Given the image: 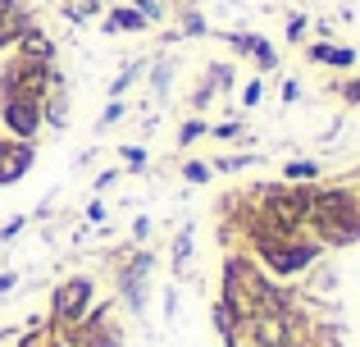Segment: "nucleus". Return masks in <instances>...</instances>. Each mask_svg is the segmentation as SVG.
<instances>
[{
	"label": "nucleus",
	"instance_id": "obj_1",
	"mask_svg": "<svg viewBox=\"0 0 360 347\" xmlns=\"http://www.w3.org/2000/svg\"><path fill=\"white\" fill-rule=\"evenodd\" d=\"M251 247H255V256L264 260V270L278 275V279H292V275H301V270H310V265H315V256L324 251L315 238H301V233H292V238L264 233V238H255Z\"/></svg>",
	"mask_w": 360,
	"mask_h": 347
},
{
	"label": "nucleus",
	"instance_id": "obj_2",
	"mask_svg": "<svg viewBox=\"0 0 360 347\" xmlns=\"http://www.w3.org/2000/svg\"><path fill=\"white\" fill-rule=\"evenodd\" d=\"M91 297H96V284H91L87 275L64 279V284L55 288V302H51V324H55V329H64V324L73 329V324L91 311Z\"/></svg>",
	"mask_w": 360,
	"mask_h": 347
},
{
	"label": "nucleus",
	"instance_id": "obj_3",
	"mask_svg": "<svg viewBox=\"0 0 360 347\" xmlns=\"http://www.w3.org/2000/svg\"><path fill=\"white\" fill-rule=\"evenodd\" d=\"M255 347H292L297 343V315L292 311H251L242 324Z\"/></svg>",
	"mask_w": 360,
	"mask_h": 347
},
{
	"label": "nucleus",
	"instance_id": "obj_4",
	"mask_svg": "<svg viewBox=\"0 0 360 347\" xmlns=\"http://www.w3.org/2000/svg\"><path fill=\"white\" fill-rule=\"evenodd\" d=\"M0 124H5L9 137L32 142L41 133V101L37 96H0Z\"/></svg>",
	"mask_w": 360,
	"mask_h": 347
},
{
	"label": "nucleus",
	"instance_id": "obj_5",
	"mask_svg": "<svg viewBox=\"0 0 360 347\" xmlns=\"http://www.w3.org/2000/svg\"><path fill=\"white\" fill-rule=\"evenodd\" d=\"M37 160V146L32 142H18V137H0V187L18 183Z\"/></svg>",
	"mask_w": 360,
	"mask_h": 347
},
{
	"label": "nucleus",
	"instance_id": "obj_6",
	"mask_svg": "<svg viewBox=\"0 0 360 347\" xmlns=\"http://www.w3.org/2000/svg\"><path fill=\"white\" fill-rule=\"evenodd\" d=\"M27 27H32V14H27L23 0H0V51L14 46Z\"/></svg>",
	"mask_w": 360,
	"mask_h": 347
},
{
	"label": "nucleus",
	"instance_id": "obj_7",
	"mask_svg": "<svg viewBox=\"0 0 360 347\" xmlns=\"http://www.w3.org/2000/svg\"><path fill=\"white\" fill-rule=\"evenodd\" d=\"M224 42H229V46H238L242 55H251V60L260 64L264 73H269V69H278V55H274V46L264 42L260 32H224Z\"/></svg>",
	"mask_w": 360,
	"mask_h": 347
},
{
	"label": "nucleus",
	"instance_id": "obj_8",
	"mask_svg": "<svg viewBox=\"0 0 360 347\" xmlns=\"http://www.w3.org/2000/svg\"><path fill=\"white\" fill-rule=\"evenodd\" d=\"M306 60L310 64H328V69H356V51L352 46H333V42H310Z\"/></svg>",
	"mask_w": 360,
	"mask_h": 347
},
{
	"label": "nucleus",
	"instance_id": "obj_9",
	"mask_svg": "<svg viewBox=\"0 0 360 347\" xmlns=\"http://www.w3.org/2000/svg\"><path fill=\"white\" fill-rule=\"evenodd\" d=\"M18 55H23V60H37V64H55V46L46 42V32L41 27H27L23 37H18Z\"/></svg>",
	"mask_w": 360,
	"mask_h": 347
},
{
	"label": "nucleus",
	"instance_id": "obj_10",
	"mask_svg": "<svg viewBox=\"0 0 360 347\" xmlns=\"http://www.w3.org/2000/svg\"><path fill=\"white\" fill-rule=\"evenodd\" d=\"M146 27L150 23L132 5H119V9H110V14L101 18V32H146Z\"/></svg>",
	"mask_w": 360,
	"mask_h": 347
},
{
	"label": "nucleus",
	"instance_id": "obj_11",
	"mask_svg": "<svg viewBox=\"0 0 360 347\" xmlns=\"http://www.w3.org/2000/svg\"><path fill=\"white\" fill-rule=\"evenodd\" d=\"M41 124H51V128L69 124V92H64V87H51L41 96Z\"/></svg>",
	"mask_w": 360,
	"mask_h": 347
},
{
	"label": "nucleus",
	"instance_id": "obj_12",
	"mask_svg": "<svg viewBox=\"0 0 360 347\" xmlns=\"http://www.w3.org/2000/svg\"><path fill=\"white\" fill-rule=\"evenodd\" d=\"M310 178H319V160H292V165H283V183H310Z\"/></svg>",
	"mask_w": 360,
	"mask_h": 347
},
{
	"label": "nucleus",
	"instance_id": "obj_13",
	"mask_svg": "<svg viewBox=\"0 0 360 347\" xmlns=\"http://www.w3.org/2000/svg\"><path fill=\"white\" fill-rule=\"evenodd\" d=\"M137 78H141V64H123V73H119V78H115V87H110V96L119 101L123 92H128L132 82H137Z\"/></svg>",
	"mask_w": 360,
	"mask_h": 347
},
{
	"label": "nucleus",
	"instance_id": "obj_14",
	"mask_svg": "<svg viewBox=\"0 0 360 347\" xmlns=\"http://www.w3.org/2000/svg\"><path fill=\"white\" fill-rule=\"evenodd\" d=\"M205 133H210V124H205V119H187L183 133H178V146H192L196 137H205Z\"/></svg>",
	"mask_w": 360,
	"mask_h": 347
},
{
	"label": "nucleus",
	"instance_id": "obj_15",
	"mask_svg": "<svg viewBox=\"0 0 360 347\" xmlns=\"http://www.w3.org/2000/svg\"><path fill=\"white\" fill-rule=\"evenodd\" d=\"M132 9H137L146 23H160V18H165V5H160V0H132Z\"/></svg>",
	"mask_w": 360,
	"mask_h": 347
},
{
	"label": "nucleus",
	"instance_id": "obj_16",
	"mask_svg": "<svg viewBox=\"0 0 360 347\" xmlns=\"http://www.w3.org/2000/svg\"><path fill=\"white\" fill-rule=\"evenodd\" d=\"M187 256H192V229L178 233V242H174V265L183 270V265H187Z\"/></svg>",
	"mask_w": 360,
	"mask_h": 347
},
{
	"label": "nucleus",
	"instance_id": "obj_17",
	"mask_svg": "<svg viewBox=\"0 0 360 347\" xmlns=\"http://www.w3.org/2000/svg\"><path fill=\"white\" fill-rule=\"evenodd\" d=\"M210 165H201V160H187L183 165V178H187V183H210Z\"/></svg>",
	"mask_w": 360,
	"mask_h": 347
},
{
	"label": "nucleus",
	"instance_id": "obj_18",
	"mask_svg": "<svg viewBox=\"0 0 360 347\" xmlns=\"http://www.w3.org/2000/svg\"><path fill=\"white\" fill-rule=\"evenodd\" d=\"M260 96H264V82H260V78H251V82L242 87V106H246V110H255V106H260Z\"/></svg>",
	"mask_w": 360,
	"mask_h": 347
},
{
	"label": "nucleus",
	"instance_id": "obj_19",
	"mask_svg": "<svg viewBox=\"0 0 360 347\" xmlns=\"http://www.w3.org/2000/svg\"><path fill=\"white\" fill-rule=\"evenodd\" d=\"M178 18H183V32H187V37H201V32H205V18L196 14V9H183Z\"/></svg>",
	"mask_w": 360,
	"mask_h": 347
},
{
	"label": "nucleus",
	"instance_id": "obj_20",
	"mask_svg": "<svg viewBox=\"0 0 360 347\" xmlns=\"http://www.w3.org/2000/svg\"><path fill=\"white\" fill-rule=\"evenodd\" d=\"M338 96H342L347 106H360V73H356V78H347V82H338Z\"/></svg>",
	"mask_w": 360,
	"mask_h": 347
},
{
	"label": "nucleus",
	"instance_id": "obj_21",
	"mask_svg": "<svg viewBox=\"0 0 360 347\" xmlns=\"http://www.w3.org/2000/svg\"><path fill=\"white\" fill-rule=\"evenodd\" d=\"M205 82H210L214 92L229 87V82H233V69H229V64H210V78H205Z\"/></svg>",
	"mask_w": 360,
	"mask_h": 347
},
{
	"label": "nucleus",
	"instance_id": "obj_22",
	"mask_svg": "<svg viewBox=\"0 0 360 347\" xmlns=\"http://www.w3.org/2000/svg\"><path fill=\"white\" fill-rule=\"evenodd\" d=\"M123 165L128 170H146V146H123Z\"/></svg>",
	"mask_w": 360,
	"mask_h": 347
},
{
	"label": "nucleus",
	"instance_id": "obj_23",
	"mask_svg": "<svg viewBox=\"0 0 360 347\" xmlns=\"http://www.w3.org/2000/svg\"><path fill=\"white\" fill-rule=\"evenodd\" d=\"M128 115V106H123V101H110L105 106V115H101V128H110V124H119V119Z\"/></svg>",
	"mask_w": 360,
	"mask_h": 347
},
{
	"label": "nucleus",
	"instance_id": "obj_24",
	"mask_svg": "<svg viewBox=\"0 0 360 347\" xmlns=\"http://www.w3.org/2000/svg\"><path fill=\"white\" fill-rule=\"evenodd\" d=\"M242 133V119H229V124H214L210 128V137H224V142H229V137H238Z\"/></svg>",
	"mask_w": 360,
	"mask_h": 347
},
{
	"label": "nucleus",
	"instance_id": "obj_25",
	"mask_svg": "<svg viewBox=\"0 0 360 347\" xmlns=\"http://www.w3.org/2000/svg\"><path fill=\"white\" fill-rule=\"evenodd\" d=\"M301 32H306V14H292L288 18V42H301Z\"/></svg>",
	"mask_w": 360,
	"mask_h": 347
},
{
	"label": "nucleus",
	"instance_id": "obj_26",
	"mask_svg": "<svg viewBox=\"0 0 360 347\" xmlns=\"http://www.w3.org/2000/svg\"><path fill=\"white\" fill-rule=\"evenodd\" d=\"M27 224V215H14V220L5 224V229H0V242H9V238H18V229H23Z\"/></svg>",
	"mask_w": 360,
	"mask_h": 347
},
{
	"label": "nucleus",
	"instance_id": "obj_27",
	"mask_svg": "<svg viewBox=\"0 0 360 347\" xmlns=\"http://www.w3.org/2000/svg\"><path fill=\"white\" fill-rule=\"evenodd\" d=\"M150 82H155V96H165V87H169V64L165 60L155 64V78H150Z\"/></svg>",
	"mask_w": 360,
	"mask_h": 347
},
{
	"label": "nucleus",
	"instance_id": "obj_28",
	"mask_svg": "<svg viewBox=\"0 0 360 347\" xmlns=\"http://www.w3.org/2000/svg\"><path fill=\"white\" fill-rule=\"evenodd\" d=\"M297 96H301V82L288 78V82H283V101H297Z\"/></svg>",
	"mask_w": 360,
	"mask_h": 347
},
{
	"label": "nucleus",
	"instance_id": "obj_29",
	"mask_svg": "<svg viewBox=\"0 0 360 347\" xmlns=\"http://www.w3.org/2000/svg\"><path fill=\"white\" fill-rule=\"evenodd\" d=\"M87 220H91V224H105V206L91 201V206H87Z\"/></svg>",
	"mask_w": 360,
	"mask_h": 347
},
{
	"label": "nucleus",
	"instance_id": "obj_30",
	"mask_svg": "<svg viewBox=\"0 0 360 347\" xmlns=\"http://www.w3.org/2000/svg\"><path fill=\"white\" fill-rule=\"evenodd\" d=\"M14 284H18V275H14V270H5V275H0V293H9Z\"/></svg>",
	"mask_w": 360,
	"mask_h": 347
},
{
	"label": "nucleus",
	"instance_id": "obj_31",
	"mask_svg": "<svg viewBox=\"0 0 360 347\" xmlns=\"http://www.w3.org/2000/svg\"><path fill=\"white\" fill-rule=\"evenodd\" d=\"M110 183H119V170H105V174L96 178V187H110Z\"/></svg>",
	"mask_w": 360,
	"mask_h": 347
},
{
	"label": "nucleus",
	"instance_id": "obj_32",
	"mask_svg": "<svg viewBox=\"0 0 360 347\" xmlns=\"http://www.w3.org/2000/svg\"><path fill=\"white\" fill-rule=\"evenodd\" d=\"M292 347H310V343H292Z\"/></svg>",
	"mask_w": 360,
	"mask_h": 347
}]
</instances>
